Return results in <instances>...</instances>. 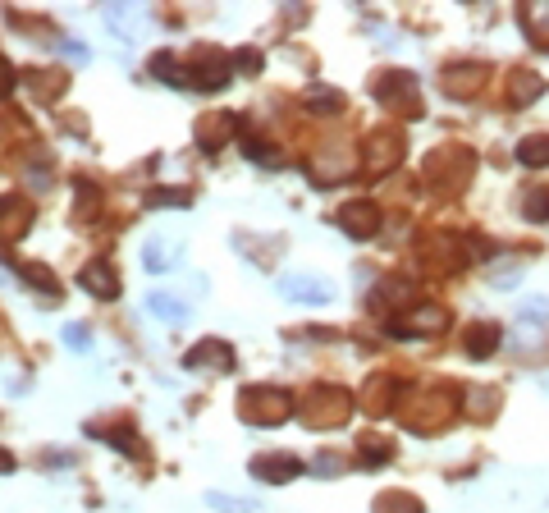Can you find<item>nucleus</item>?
I'll return each instance as SVG.
<instances>
[{
  "instance_id": "obj_5",
  "label": "nucleus",
  "mask_w": 549,
  "mask_h": 513,
  "mask_svg": "<svg viewBox=\"0 0 549 513\" xmlns=\"http://www.w3.org/2000/svg\"><path fill=\"white\" fill-rule=\"evenodd\" d=\"M234 78V55L220 51V46H197L183 65V88H197V92H220L229 88Z\"/></svg>"
},
{
  "instance_id": "obj_19",
  "label": "nucleus",
  "mask_w": 549,
  "mask_h": 513,
  "mask_svg": "<svg viewBox=\"0 0 549 513\" xmlns=\"http://www.w3.org/2000/svg\"><path fill=\"white\" fill-rule=\"evenodd\" d=\"M183 262V239L179 234H151L147 243H142V266H147L151 275H161V271H174V266Z\"/></svg>"
},
{
  "instance_id": "obj_20",
  "label": "nucleus",
  "mask_w": 549,
  "mask_h": 513,
  "mask_svg": "<svg viewBox=\"0 0 549 513\" xmlns=\"http://www.w3.org/2000/svg\"><path fill=\"white\" fill-rule=\"evenodd\" d=\"M499 344H504V330H499L495 321H472V326H467V335H463V353L472 362H485L490 353L499 349Z\"/></svg>"
},
{
  "instance_id": "obj_34",
  "label": "nucleus",
  "mask_w": 549,
  "mask_h": 513,
  "mask_svg": "<svg viewBox=\"0 0 549 513\" xmlns=\"http://www.w3.org/2000/svg\"><path fill=\"white\" fill-rule=\"evenodd\" d=\"M243 156L257 165H280V156H270V147L261 138H243Z\"/></svg>"
},
{
  "instance_id": "obj_37",
  "label": "nucleus",
  "mask_w": 549,
  "mask_h": 513,
  "mask_svg": "<svg viewBox=\"0 0 549 513\" xmlns=\"http://www.w3.org/2000/svg\"><path fill=\"white\" fill-rule=\"evenodd\" d=\"M234 69H243V74H261V55L257 51H234Z\"/></svg>"
},
{
  "instance_id": "obj_17",
  "label": "nucleus",
  "mask_w": 549,
  "mask_h": 513,
  "mask_svg": "<svg viewBox=\"0 0 549 513\" xmlns=\"http://www.w3.org/2000/svg\"><path fill=\"white\" fill-rule=\"evenodd\" d=\"M5 266H10V271L19 275L23 284H33V289L46 298V303H60V294H65V284H60V275H55L46 262H19V257H10V262H5Z\"/></svg>"
},
{
  "instance_id": "obj_33",
  "label": "nucleus",
  "mask_w": 549,
  "mask_h": 513,
  "mask_svg": "<svg viewBox=\"0 0 549 513\" xmlns=\"http://www.w3.org/2000/svg\"><path fill=\"white\" fill-rule=\"evenodd\" d=\"M522 28H527L540 46H549V5H540V10H522Z\"/></svg>"
},
{
  "instance_id": "obj_3",
  "label": "nucleus",
  "mask_w": 549,
  "mask_h": 513,
  "mask_svg": "<svg viewBox=\"0 0 549 513\" xmlns=\"http://www.w3.org/2000/svg\"><path fill=\"white\" fill-rule=\"evenodd\" d=\"M357 408V394H348L344 385H312L307 399H302V422L312 426V431H334V426H344Z\"/></svg>"
},
{
  "instance_id": "obj_7",
  "label": "nucleus",
  "mask_w": 549,
  "mask_h": 513,
  "mask_svg": "<svg viewBox=\"0 0 549 513\" xmlns=\"http://www.w3.org/2000/svg\"><path fill=\"white\" fill-rule=\"evenodd\" d=\"M183 372H211V376L234 372V344H229V339H216V335L197 339L193 349L183 353Z\"/></svg>"
},
{
  "instance_id": "obj_8",
  "label": "nucleus",
  "mask_w": 549,
  "mask_h": 513,
  "mask_svg": "<svg viewBox=\"0 0 549 513\" xmlns=\"http://www.w3.org/2000/svg\"><path fill=\"white\" fill-rule=\"evenodd\" d=\"M83 436L92 440H106L110 449H119V454H133V459H142L147 449H142V436L133 431V422L124 413L115 417H97V422H83Z\"/></svg>"
},
{
  "instance_id": "obj_35",
  "label": "nucleus",
  "mask_w": 549,
  "mask_h": 513,
  "mask_svg": "<svg viewBox=\"0 0 549 513\" xmlns=\"http://www.w3.org/2000/svg\"><path fill=\"white\" fill-rule=\"evenodd\" d=\"M65 344H69L74 353H87V349H92V335H87V326L69 321V326H65Z\"/></svg>"
},
{
  "instance_id": "obj_1",
  "label": "nucleus",
  "mask_w": 549,
  "mask_h": 513,
  "mask_svg": "<svg viewBox=\"0 0 549 513\" xmlns=\"http://www.w3.org/2000/svg\"><path fill=\"white\" fill-rule=\"evenodd\" d=\"M472 170H476V156L467 147H435L421 161V184L435 188V193H463Z\"/></svg>"
},
{
  "instance_id": "obj_14",
  "label": "nucleus",
  "mask_w": 549,
  "mask_h": 513,
  "mask_svg": "<svg viewBox=\"0 0 549 513\" xmlns=\"http://www.w3.org/2000/svg\"><path fill=\"white\" fill-rule=\"evenodd\" d=\"M353 170H357V161L344 152V147H325V152H316L312 161H307V175H312V184H321V188L344 184Z\"/></svg>"
},
{
  "instance_id": "obj_25",
  "label": "nucleus",
  "mask_w": 549,
  "mask_h": 513,
  "mask_svg": "<svg viewBox=\"0 0 549 513\" xmlns=\"http://www.w3.org/2000/svg\"><path fill=\"white\" fill-rule=\"evenodd\" d=\"M302 101H307V110H312V115H339V110H344V92L325 88V83H312Z\"/></svg>"
},
{
  "instance_id": "obj_13",
  "label": "nucleus",
  "mask_w": 549,
  "mask_h": 513,
  "mask_svg": "<svg viewBox=\"0 0 549 513\" xmlns=\"http://www.w3.org/2000/svg\"><path fill=\"white\" fill-rule=\"evenodd\" d=\"M248 472L257 481H266V486H289V481H298L302 472H307V463H302L298 454H257V459L248 463Z\"/></svg>"
},
{
  "instance_id": "obj_15",
  "label": "nucleus",
  "mask_w": 549,
  "mask_h": 513,
  "mask_svg": "<svg viewBox=\"0 0 549 513\" xmlns=\"http://www.w3.org/2000/svg\"><path fill=\"white\" fill-rule=\"evenodd\" d=\"M78 284H83L92 298H101V303H115V298H119V271H115V262H106V257H92V262H83Z\"/></svg>"
},
{
  "instance_id": "obj_36",
  "label": "nucleus",
  "mask_w": 549,
  "mask_h": 513,
  "mask_svg": "<svg viewBox=\"0 0 549 513\" xmlns=\"http://www.w3.org/2000/svg\"><path fill=\"white\" fill-rule=\"evenodd\" d=\"M14 88H19V69H14L10 60H5V55H0V97H10Z\"/></svg>"
},
{
  "instance_id": "obj_22",
  "label": "nucleus",
  "mask_w": 549,
  "mask_h": 513,
  "mask_svg": "<svg viewBox=\"0 0 549 513\" xmlns=\"http://www.w3.org/2000/svg\"><path fill=\"white\" fill-rule=\"evenodd\" d=\"M545 97V78L540 74H527V69H513L508 74V106H531V101Z\"/></svg>"
},
{
  "instance_id": "obj_10",
  "label": "nucleus",
  "mask_w": 549,
  "mask_h": 513,
  "mask_svg": "<svg viewBox=\"0 0 549 513\" xmlns=\"http://www.w3.org/2000/svg\"><path fill=\"white\" fill-rule=\"evenodd\" d=\"M485 83H490V65H481V60H463V65H449L440 78L444 97L453 101H472L485 92Z\"/></svg>"
},
{
  "instance_id": "obj_40",
  "label": "nucleus",
  "mask_w": 549,
  "mask_h": 513,
  "mask_svg": "<svg viewBox=\"0 0 549 513\" xmlns=\"http://www.w3.org/2000/svg\"><path fill=\"white\" fill-rule=\"evenodd\" d=\"M14 468H19V459H14L10 449H0V477H5V472H14Z\"/></svg>"
},
{
  "instance_id": "obj_6",
  "label": "nucleus",
  "mask_w": 549,
  "mask_h": 513,
  "mask_svg": "<svg viewBox=\"0 0 549 513\" xmlns=\"http://www.w3.org/2000/svg\"><path fill=\"white\" fill-rule=\"evenodd\" d=\"M449 330V312L440 303H412L394 321H385L389 339H417V335H444Z\"/></svg>"
},
{
  "instance_id": "obj_2",
  "label": "nucleus",
  "mask_w": 549,
  "mask_h": 513,
  "mask_svg": "<svg viewBox=\"0 0 549 513\" xmlns=\"http://www.w3.org/2000/svg\"><path fill=\"white\" fill-rule=\"evenodd\" d=\"M234 408L248 426H284L293 417V399L280 385H243Z\"/></svg>"
},
{
  "instance_id": "obj_26",
  "label": "nucleus",
  "mask_w": 549,
  "mask_h": 513,
  "mask_svg": "<svg viewBox=\"0 0 549 513\" xmlns=\"http://www.w3.org/2000/svg\"><path fill=\"white\" fill-rule=\"evenodd\" d=\"M517 161L531 165V170H545L549 165V133H527L517 142Z\"/></svg>"
},
{
  "instance_id": "obj_21",
  "label": "nucleus",
  "mask_w": 549,
  "mask_h": 513,
  "mask_svg": "<svg viewBox=\"0 0 549 513\" xmlns=\"http://www.w3.org/2000/svg\"><path fill=\"white\" fill-rule=\"evenodd\" d=\"M394 394H399V381H394V376H371V381H366V390H362V399H357V404L366 408V413H389V408H394Z\"/></svg>"
},
{
  "instance_id": "obj_16",
  "label": "nucleus",
  "mask_w": 549,
  "mask_h": 513,
  "mask_svg": "<svg viewBox=\"0 0 549 513\" xmlns=\"http://www.w3.org/2000/svg\"><path fill=\"white\" fill-rule=\"evenodd\" d=\"M403 152H408V142H403L399 129H376L366 138V165L371 170H394L403 161Z\"/></svg>"
},
{
  "instance_id": "obj_31",
  "label": "nucleus",
  "mask_w": 549,
  "mask_h": 513,
  "mask_svg": "<svg viewBox=\"0 0 549 513\" xmlns=\"http://www.w3.org/2000/svg\"><path fill=\"white\" fill-rule=\"evenodd\" d=\"M522 216H527L531 225H545L549 220V188H531V193L522 197Z\"/></svg>"
},
{
  "instance_id": "obj_28",
  "label": "nucleus",
  "mask_w": 549,
  "mask_h": 513,
  "mask_svg": "<svg viewBox=\"0 0 549 513\" xmlns=\"http://www.w3.org/2000/svg\"><path fill=\"white\" fill-rule=\"evenodd\" d=\"M151 78H156V83H170V88H183V65L179 60H174L170 51H156L151 55Z\"/></svg>"
},
{
  "instance_id": "obj_18",
  "label": "nucleus",
  "mask_w": 549,
  "mask_h": 513,
  "mask_svg": "<svg viewBox=\"0 0 549 513\" xmlns=\"http://www.w3.org/2000/svg\"><path fill=\"white\" fill-rule=\"evenodd\" d=\"M33 230V202L19 193H5L0 197V243L5 239H23Z\"/></svg>"
},
{
  "instance_id": "obj_24",
  "label": "nucleus",
  "mask_w": 549,
  "mask_h": 513,
  "mask_svg": "<svg viewBox=\"0 0 549 513\" xmlns=\"http://www.w3.org/2000/svg\"><path fill=\"white\" fill-rule=\"evenodd\" d=\"M147 312H151V317H161V321H174V326L193 317V307L183 303L179 294H161V289H156V294H147Z\"/></svg>"
},
{
  "instance_id": "obj_29",
  "label": "nucleus",
  "mask_w": 549,
  "mask_h": 513,
  "mask_svg": "<svg viewBox=\"0 0 549 513\" xmlns=\"http://www.w3.org/2000/svg\"><path fill=\"white\" fill-rule=\"evenodd\" d=\"M147 207H193V193H188V188H179V184H170V188H151L147 193Z\"/></svg>"
},
{
  "instance_id": "obj_27",
  "label": "nucleus",
  "mask_w": 549,
  "mask_h": 513,
  "mask_svg": "<svg viewBox=\"0 0 549 513\" xmlns=\"http://www.w3.org/2000/svg\"><path fill=\"white\" fill-rule=\"evenodd\" d=\"M371 509L376 513H426V504H421L417 495H408V491H385V495H376Z\"/></svg>"
},
{
  "instance_id": "obj_30",
  "label": "nucleus",
  "mask_w": 549,
  "mask_h": 513,
  "mask_svg": "<svg viewBox=\"0 0 549 513\" xmlns=\"http://www.w3.org/2000/svg\"><path fill=\"white\" fill-rule=\"evenodd\" d=\"M357 459H362L366 468H376V463L394 459V445H389V440H376V436H362V445H357Z\"/></svg>"
},
{
  "instance_id": "obj_38",
  "label": "nucleus",
  "mask_w": 549,
  "mask_h": 513,
  "mask_svg": "<svg viewBox=\"0 0 549 513\" xmlns=\"http://www.w3.org/2000/svg\"><path fill=\"white\" fill-rule=\"evenodd\" d=\"M531 317H536V321L549 317V303H545V298H536V303H522V321H531Z\"/></svg>"
},
{
  "instance_id": "obj_4",
  "label": "nucleus",
  "mask_w": 549,
  "mask_h": 513,
  "mask_svg": "<svg viewBox=\"0 0 549 513\" xmlns=\"http://www.w3.org/2000/svg\"><path fill=\"white\" fill-rule=\"evenodd\" d=\"M371 92H376V101L389 110V115H403V120H421V115H426L421 83L408 74V69H385V74H376Z\"/></svg>"
},
{
  "instance_id": "obj_12",
  "label": "nucleus",
  "mask_w": 549,
  "mask_h": 513,
  "mask_svg": "<svg viewBox=\"0 0 549 513\" xmlns=\"http://www.w3.org/2000/svg\"><path fill=\"white\" fill-rule=\"evenodd\" d=\"M238 129H243V120L234 110H211V115L197 120V147L202 152H220V147H229L238 138Z\"/></svg>"
},
{
  "instance_id": "obj_23",
  "label": "nucleus",
  "mask_w": 549,
  "mask_h": 513,
  "mask_svg": "<svg viewBox=\"0 0 549 513\" xmlns=\"http://www.w3.org/2000/svg\"><path fill=\"white\" fill-rule=\"evenodd\" d=\"M19 88H28L37 101H55L60 92H65V74H51V69H23Z\"/></svg>"
},
{
  "instance_id": "obj_32",
  "label": "nucleus",
  "mask_w": 549,
  "mask_h": 513,
  "mask_svg": "<svg viewBox=\"0 0 549 513\" xmlns=\"http://www.w3.org/2000/svg\"><path fill=\"white\" fill-rule=\"evenodd\" d=\"M206 504L220 513H257V500H243V495H220V491H206Z\"/></svg>"
},
{
  "instance_id": "obj_9",
  "label": "nucleus",
  "mask_w": 549,
  "mask_h": 513,
  "mask_svg": "<svg viewBox=\"0 0 549 513\" xmlns=\"http://www.w3.org/2000/svg\"><path fill=\"white\" fill-rule=\"evenodd\" d=\"M280 294L289 298V303H307V307H325L339 298V289H334V280H325V275H312V271H293L280 280Z\"/></svg>"
},
{
  "instance_id": "obj_39",
  "label": "nucleus",
  "mask_w": 549,
  "mask_h": 513,
  "mask_svg": "<svg viewBox=\"0 0 549 513\" xmlns=\"http://www.w3.org/2000/svg\"><path fill=\"white\" fill-rule=\"evenodd\" d=\"M339 468H344V463H339V459H330V454L312 463V472H321V477H334V472H339Z\"/></svg>"
},
{
  "instance_id": "obj_11",
  "label": "nucleus",
  "mask_w": 549,
  "mask_h": 513,
  "mask_svg": "<svg viewBox=\"0 0 549 513\" xmlns=\"http://www.w3.org/2000/svg\"><path fill=\"white\" fill-rule=\"evenodd\" d=\"M380 225H385V220H380V207L371 197H353V202L339 207V230H344L348 239H376Z\"/></svg>"
}]
</instances>
